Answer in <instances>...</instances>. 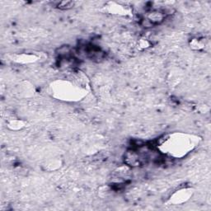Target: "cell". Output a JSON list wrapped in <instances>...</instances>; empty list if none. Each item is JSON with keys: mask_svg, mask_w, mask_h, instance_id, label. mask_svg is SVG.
Wrapping results in <instances>:
<instances>
[{"mask_svg": "<svg viewBox=\"0 0 211 211\" xmlns=\"http://www.w3.org/2000/svg\"><path fill=\"white\" fill-rule=\"evenodd\" d=\"M73 4H74V3L71 2V1H63V2H57L56 7H58L60 9H68V8H72Z\"/></svg>", "mask_w": 211, "mask_h": 211, "instance_id": "6da1fadb", "label": "cell"}]
</instances>
